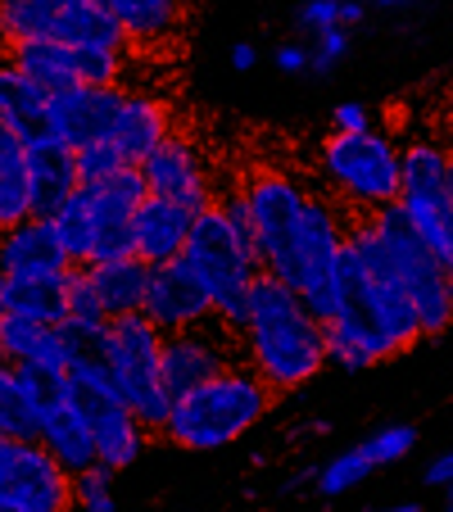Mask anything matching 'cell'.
<instances>
[{
    "label": "cell",
    "instance_id": "cell-1",
    "mask_svg": "<svg viewBox=\"0 0 453 512\" xmlns=\"http://www.w3.org/2000/svg\"><path fill=\"white\" fill-rule=\"evenodd\" d=\"M236 349H241V363L272 395H290V390L309 386L327 368L322 322L299 304L295 290L281 286L268 272H259L250 286Z\"/></svg>",
    "mask_w": 453,
    "mask_h": 512
},
{
    "label": "cell",
    "instance_id": "cell-2",
    "mask_svg": "<svg viewBox=\"0 0 453 512\" xmlns=\"http://www.w3.org/2000/svg\"><path fill=\"white\" fill-rule=\"evenodd\" d=\"M272 408V390L254 377L245 363L213 372L195 390L173 399L164 417V440L191 454H209V449H227L254 431Z\"/></svg>",
    "mask_w": 453,
    "mask_h": 512
},
{
    "label": "cell",
    "instance_id": "cell-3",
    "mask_svg": "<svg viewBox=\"0 0 453 512\" xmlns=\"http://www.w3.org/2000/svg\"><path fill=\"white\" fill-rule=\"evenodd\" d=\"M177 263H182V268L200 281L204 295H209L213 322L236 336L241 322H245L250 286H254V277H259V259H254L250 236L222 213L218 200H213L209 209L195 213L191 236H186V250H182Z\"/></svg>",
    "mask_w": 453,
    "mask_h": 512
},
{
    "label": "cell",
    "instance_id": "cell-4",
    "mask_svg": "<svg viewBox=\"0 0 453 512\" xmlns=\"http://www.w3.org/2000/svg\"><path fill=\"white\" fill-rule=\"evenodd\" d=\"M159 354H164V331H155L141 313L109 318V327L100 331L96 349H91V358L105 368L109 386L118 390V399L132 408V417L150 435L164 431V417L173 408L164 377H159Z\"/></svg>",
    "mask_w": 453,
    "mask_h": 512
},
{
    "label": "cell",
    "instance_id": "cell-5",
    "mask_svg": "<svg viewBox=\"0 0 453 512\" xmlns=\"http://www.w3.org/2000/svg\"><path fill=\"white\" fill-rule=\"evenodd\" d=\"M64 399L78 413V422L87 426L91 445H96V467L105 472H127L150 445V431L132 417V408L118 399V390L109 386L105 368L91 354L73 358V368L64 372Z\"/></svg>",
    "mask_w": 453,
    "mask_h": 512
},
{
    "label": "cell",
    "instance_id": "cell-6",
    "mask_svg": "<svg viewBox=\"0 0 453 512\" xmlns=\"http://www.w3.org/2000/svg\"><path fill=\"white\" fill-rule=\"evenodd\" d=\"M381 236V250H386V263L395 272L404 300L413 304L417 313V331L422 336H440V331H453V277L435 263V254L417 241L413 223H408L399 204H386V209L367 213Z\"/></svg>",
    "mask_w": 453,
    "mask_h": 512
},
{
    "label": "cell",
    "instance_id": "cell-7",
    "mask_svg": "<svg viewBox=\"0 0 453 512\" xmlns=\"http://www.w3.org/2000/svg\"><path fill=\"white\" fill-rule=\"evenodd\" d=\"M241 204H245V227H250L259 272H268V277H277L286 286L290 268H295L304 209H309V186L290 173L263 168V173H254L241 186Z\"/></svg>",
    "mask_w": 453,
    "mask_h": 512
},
{
    "label": "cell",
    "instance_id": "cell-8",
    "mask_svg": "<svg viewBox=\"0 0 453 512\" xmlns=\"http://www.w3.org/2000/svg\"><path fill=\"white\" fill-rule=\"evenodd\" d=\"M322 177L354 213H376L399 200V145L386 132H331L322 145Z\"/></svg>",
    "mask_w": 453,
    "mask_h": 512
},
{
    "label": "cell",
    "instance_id": "cell-9",
    "mask_svg": "<svg viewBox=\"0 0 453 512\" xmlns=\"http://www.w3.org/2000/svg\"><path fill=\"white\" fill-rule=\"evenodd\" d=\"M0 508L73 512V476L37 440H5L0 435Z\"/></svg>",
    "mask_w": 453,
    "mask_h": 512
},
{
    "label": "cell",
    "instance_id": "cell-10",
    "mask_svg": "<svg viewBox=\"0 0 453 512\" xmlns=\"http://www.w3.org/2000/svg\"><path fill=\"white\" fill-rule=\"evenodd\" d=\"M136 173H141V182H145V195L186 204V209H195V213L209 209V204L218 200L209 159H204L200 145L182 132H173L164 145H155V150L136 164Z\"/></svg>",
    "mask_w": 453,
    "mask_h": 512
},
{
    "label": "cell",
    "instance_id": "cell-11",
    "mask_svg": "<svg viewBox=\"0 0 453 512\" xmlns=\"http://www.w3.org/2000/svg\"><path fill=\"white\" fill-rule=\"evenodd\" d=\"M232 363H241V358H236V336L222 331L218 322H204V327L164 336L159 377H164L168 399H177V395H186V390H195L200 381H209L213 372L232 368Z\"/></svg>",
    "mask_w": 453,
    "mask_h": 512
},
{
    "label": "cell",
    "instance_id": "cell-12",
    "mask_svg": "<svg viewBox=\"0 0 453 512\" xmlns=\"http://www.w3.org/2000/svg\"><path fill=\"white\" fill-rule=\"evenodd\" d=\"M118 109H123V87H68L50 96V141L64 150H82L114 136Z\"/></svg>",
    "mask_w": 453,
    "mask_h": 512
},
{
    "label": "cell",
    "instance_id": "cell-13",
    "mask_svg": "<svg viewBox=\"0 0 453 512\" xmlns=\"http://www.w3.org/2000/svg\"><path fill=\"white\" fill-rule=\"evenodd\" d=\"M141 318L155 331L173 336V331H191V327L213 322V309H209V295L200 290V281L182 263H164V268H150Z\"/></svg>",
    "mask_w": 453,
    "mask_h": 512
},
{
    "label": "cell",
    "instance_id": "cell-14",
    "mask_svg": "<svg viewBox=\"0 0 453 512\" xmlns=\"http://www.w3.org/2000/svg\"><path fill=\"white\" fill-rule=\"evenodd\" d=\"M0 358L14 363V368L64 377L73 368V358H82V349L64 327H41V322H23L5 313V322H0Z\"/></svg>",
    "mask_w": 453,
    "mask_h": 512
},
{
    "label": "cell",
    "instance_id": "cell-15",
    "mask_svg": "<svg viewBox=\"0 0 453 512\" xmlns=\"http://www.w3.org/2000/svg\"><path fill=\"white\" fill-rule=\"evenodd\" d=\"M195 209L173 200H159V195H145L132 213V254L150 268H164L177 263L186 250V236H191Z\"/></svg>",
    "mask_w": 453,
    "mask_h": 512
},
{
    "label": "cell",
    "instance_id": "cell-16",
    "mask_svg": "<svg viewBox=\"0 0 453 512\" xmlns=\"http://www.w3.org/2000/svg\"><path fill=\"white\" fill-rule=\"evenodd\" d=\"M168 136H173V109H168V100L145 96V91H123V109H118L114 136H109L118 145V155L136 168Z\"/></svg>",
    "mask_w": 453,
    "mask_h": 512
},
{
    "label": "cell",
    "instance_id": "cell-17",
    "mask_svg": "<svg viewBox=\"0 0 453 512\" xmlns=\"http://www.w3.org/2000/svg\"><path fill=\"white\" fill-rule=\"evenodd\" d=\"M73 263L64 259L55 232L46 218H28L14 232L0 236V281L14 277H46V272H68Z\"/></svg>",
    "mask_w": 453,
    "mask_h": 512
},
{
    "label": "cell",
    "instance_id": "cell-18",
    "mask_svg": "<svg viewBox=\"0 0 453 512\" xmlns=\"http://www.w3.org/2000/svg\"><path fill=\"white\" fill-rule=\"evenodd\" d=\"M50 41L73 50H127L114 14L100 0H50Z\"/></svg>",
    "mask_w": 453,
    "mask_h": 512
},
{
    "label": "cell",
    "instance_id": "cell-19",
    "mask_svg": "<svg viewBox=\"0 0 453 512\" xmlns=\"http://www.w3.org/2000/svg\"><path fill=\"white\" fill-rule=\"evenodd\" d=\"M23 177H28L32 195V218H50L68 195L78 191V168H73V150H64L59 141H37L28 145L23 159Z\"/></svg>",
    "mask_w": 453,
    "mask_h": 512
},
{
    "label": "cell",
    "instance_id": "cell-20",
    "mask_svg": "<svg viewBox=\"0 0 453 512\" xmlns=\"http://www.w3.org/2000/svg\"><path fill=\"white\" fill-rule=\"evenodd\" d=\"M100 5L114 14L127 46L155 50L186 28V5L191 0H100Z\"/></svg>",
    "mask_w": 453,
    "mask_h": 512
},
{
    "label": "cell",
    "instance_id": "cell-21",
    "mask_svg": "<svg viewBox=\"0 0 453 512\" xmlns=\"http://www.w3.org/2000/svg\"><path fill=\"white\" fill-rule=\"evenodd\" d=\"M0 123L23 145L50 141V96L32 78H23L10 59H0Z\"/></svg>",
    "mask_w": 453,
    "mask_h": 512
},
{
    "label": "cell",
    "instance_id": "cell-22",
    "mask_svg": "<svg viewBox=\"0 0 453 512\" xmlns=\"http://www.w3.org/2000/svg\"><path fill=\"white\" fill-rule=\"evenodd\" d=\"M32 440H37V445L46 449V454L55 458L68 476H78V472H87V467H96V445H91L87 426L78 422V413L68 408V399L50 404L46 413L37 417V435H32Z\"/></svg>",
    "mask_w": 453,
    "mask_h": 512
},
{
    "label": "cell",
    "instance_id": "cell-23",
    "mask_svg": "<svg viewBox=\"0 0 453 512\" xmlns=\"http://www.w3.org/2000/svg\"><path fill=\"white\" fill-rule=\"evenodd\" d=\"M14 68L23 78H32L46 96H59L68 87H82L78 78V50L64 46V41H50V37H37V41H19V46L5 50Z\"/></svg>",
    "mask_w": 453,
    "mask_h": 512
},
{
    "label": "cell",
    "instance_id": "cell-24",
    "mask_svg": "<svg viewBox=\"0 0 453 512\" xmlns=\"http://www.w3.org/2000/svg\"><path fill=\"white\" fill-rule=\"evenodd\" d=\"M87 281H91V290H96L105 318H127V313H141L150 263H141L136 254H127V259H109V263H91Z\"/></svg>",
    "mask_w": 453,
    "mask_h": 512
},
{
    "label": "cell",
    "instance_id": "cell-25",
    "mask_svg": "<svg viewBox=\"0 0 453 512\" xmlns=\"http://www.w3.org/2000/svg\"><path fill=\"white\" fill-rule=\"evenodd\" d=\"M64 281L68 272L5 281V313L23 322H41V327H59L64 322Z\"/></svg>",
    "mask_w": 453,
    "mask_h": 512
},
{
    "label": "cell",
    "instance_id": "cell-26",
    "mask_svg": "<svg viewBox=\"0 0 453 512\" xmlns=\"http://www.w3.org/2000/svg\"><path fill=\"white\" fill-rule=\"evenodd\" d=\"M59 327L78 340L82 354H91V349H96V340H100V331L109 327L105 309H100V300H96V290H91V281H87V268H68V281H64V322H59Z\"/></svg>",
    "mask_w": 453,
    "mask_h": 512
},
{
    "label": "cell",
    "instance_id": "cell-27",
    "mask_svg": "<svg viewBox=\"0 0 453 512\" xmlns=\"http://www.w3.org/2000/svg\"><path fill=\"white\" fill-rule=\"evenodd\" d=\"M50 232H55L59 250H64V259L73 263V268H87L91 263V213H87V186H78V191L68 195L64 204H59L55 213L46 218Z\"/></svg>",
    "mask_w": 453,
    "mask_h": 512
},
{
    "label": "cell",
    "instance_id": "cell-28",
    "mask_svg": "<svg viewBox=\"0 0 453 512\" xmlns=\"http://www.w3.org/2000/svg\"><path fill=\"white\" fill-rule=\"evenodd\" d=\"M0 435L5 440H32L37 435V417H32L28 381L14 363L0 358Z\"/></svg>",
    "mask_w": 453,
    "mask_h": 512
},
{
    "label": "cell",
    "instance_id": "cell-29",
    "mask_svg": "<svg viewBox=\"0 0 453 512\" xmlns=\"http://www.w3.org/2000/svg\"><path fill=\"white\" fill-rule=\"evenodd\" d=\"M50 37V0H0V46Z\"/></svg>",
    "mask_w": 453,
    "mask_h": 512
},
{
    "label": "cell",
    "instance_id": "cell-30",
    "mask_svg": "<svg viewBox=\"0 0 453 512\" xmlns=\"http://www.w3.org/2000/svg\"><path fill=\"white\" fill-rule=\"evenodd\" d=\"M376 467L367 463V454L363 449H345V454H336V458H327V463L313 472V485H318V494L322 499H340V494H349V490H358V485L372 476Z\"/></svg>",
    "mask_w": 453,
    "mask_h": 512
},
{
    "label": "cell",
    "instance_id": "cell-31",
    "mask_svg": "<svg viewBox=\"0 0 453 512\" xmlns=\"http://www.w3.org/2000/svg\"><path fill=\"white\" fill-rule=\"evenodd\" d=\"M358 449L367 454V463H372V467H395V463H404V458L417 449V426H408V422L376 426V431L367 435Z\"/></svg>",
    "mask_w": 453,
    "mask_h": 512
},
{
    "label": "cell",
    "instance_id": "cell-32",
    "mask_svg": "<svg viewBox=\"0 0 453 512\" xmlns=\"http://www.w3.org/2000/svg\"><path fill=\"white\" fill-rule=\"evenodd\" d=\"M73 168H78V186H100V182L118 177L123 168H132V164L118 155L114 141H96V145H82V150H73Z\"/></svg>",
    "mask_w": 453,
    "mask_h": 512
},
{
    "label": "cell",
    "instance_id": "cell-33",
    "mask_svg": "<svg viewBox=\"0 0 453 512\" xmlns=\"http://www.w3.org/2000/svg\"><path fill=\"white\" fill-rule=\"evenodd\" d=\"M114 508H118L114 472L87 467V472L73 476V512H114Z\"/></svg>",
    "mask_w": 453,
    "mask_h": 512
},
{
    "label": "cell",
    "instance_id": "cell-34",
    "mask_svg": "<svg viewBox=\"0 0 453 512\" xmlns=\"http://www.w3.org/2000/svg\"><path fill=\"white\" fill-rule=\"evenodd\" d=\"M349 46H354L349 28L313 32V41H309V73H313V78H331V73H336V68L345 64Z\"/></svg>",
    "mask_w": 453,
    "mask_h": 512
},
{
    "label": "cell",
    "instance_id": "cell-35",
    "mask_svg": "<svg viewBox=\"0 0 453 512\" xmlns=\"http://www.w3.org/2000/svg\"><path fill=\"white\" fill-rule=\"evenodd\" d=\"M32 218V195L23 173H0V236Z\"/></svg>",
    "mask_w": 453,
    "mask_h": 512
},
{
    "label": "cell",
    "instance_id": "cell-36",
    "mask_svg": "<svg viewBox=\"0 0 453 512\" xmlns=\"http://www.w3.org/2000/svg\"><path fill=\"white\" fill-rule=\"evenodd\" d=\"M295 28L299 32H327V28H340V0H299L295 10Z\"/></svg>",
    "mask_w": 453,
    "mask_h": 512
},
{
    "label": "cell",
    "instance_id": "cell-37",
    "mask_svg": "<svg viewBox=\"0 0 453 512\" xmlns=\"http://www.w3.org/2000/svg\"><path fill=\"white\" fill-rule=\"evenodd\" d=\"M331 132H340V136L372 132V114H367V105H358V100H345V105H336V109H331Z\"/></svg>",
    "mask_w": 453,
    "mask_h": 512
},
{
    "label": "cell",
    "instance_id": "cell-38",
    "mask_svg": "<svg viewBox=\"0 0 453 512\" xmlns=\"http://www.w3.org/2000/svg\"><path fill=\"white\" fill-rule=\"evenodd\" d=\"M272 64H277L286 78H295V73H309V46H304V41H286V46L272 55Z\"/></svg>",
    "mask_w": 453,
    "mask_h": 512
},
{
    "label": "cell",
    "instance_id": "cell-39",
    "mask_svg": "<svg viewBox=\"0 0 453 512\" xmlns=\"http://www.w3.org/2000/svg\"><path fill=\"white\" fill-rule=\"evenodd\" d=\"M426 485H435V490H449L453 485V449H444V454H435L431 463H426Z\"/></svg>",
    "mask_w": 453,
    "mask_h": 512
},
{
    "label": "cell",
    "instance_id": "cell-40",
    "mask_svg": "<svg viewBox=\"0 0 453 512\" xmlns=\"http://www.w3.org/2000/svg\"><path fill=\"white\" fill-rule=\"evenodd\" d=\"M254 64H259V50H254V41H236V46H232V68H236V73H250Z\"/></svg>",
    "mask_w": 453,
    "mask_h": 512
},
{
    "label": "cell",
    "instance_id": "cell-41",
    "mask_svg": "<svg viewBox=\"0 0 453 512\" xmlns=\"http://www.w3.org/2000/svg\"><path fill=\"white\" fill-rule=\"evenodd\" d=\"M367 19V0H340V28H358Z\"/></svg>",
    "mask_w": 453,
    "mask_h": 512
},
{
    "label": "cell",
    "instance_id": "cell-42",
    "mask_svg": "<svg viewBox=\"0 0 453 512\" xmlns=\"http://www.w3.org/2000/svg\"><path fill=\"white\" fill-rule=\"evenodd\" d=\"M376 512H422L417 503H395V508H376Z\"/></svg>",
    "mask_w": 453,
    "mask_h": 512
},
{
    "label": "cell",
    "instance_id": "cell-43",
    "mask_svg": "<svg viewBox=\"0 0 453 512\" xmlns=\"http://www.w3.org/2000/svg\"><path fill=\"white\" fill-rule=\"evenodd\" d=\"M440 512H453V485L444 490V508H440Z\"/></svg>",
    "mask_w": 453,
    "mask_h": 512
},
{
    "label": "cell",
    "instance_id": "cell-44",
    "mask_svg": "<svg viewBox=\"0 0 453 512\" xmlns=\"http://www.w3.org/2000/svg\"><path fill=\"white\" fill-rule=\"evenodd\" d=\"M0 322H5V281H0Z\"/></svg>",
    "mask_w": 453,
    "mask_h": 512
},
{
    "label": "cell",
    "instance_id": "cell-45",
    "mask_svg": "<svg viewBox=\"0 0 453 512\" xmlns=\"http://www.w3.org/2000/svg\"><path fill=\"white\" fill-rule=\"evenodd\" d=\"M449 177H453V145H449Z\"/></svg>",
    "mask_w": 453,
    "mask_h": 512
},
{
    "label": "cell",
    "instance_id": "cell-46",
    "mask_svg": "<svg viewBox=\"0 0 453 512\" xmlns=\"http://www.w3.org/2000/svg\"><path fill=\"white\" fill-rule=\"evenodd\" d=\"M0 512H5V508H0Z\"/></svg>",
    "mask_w": 453,
    "mask_h": 512
}]
</instances>
